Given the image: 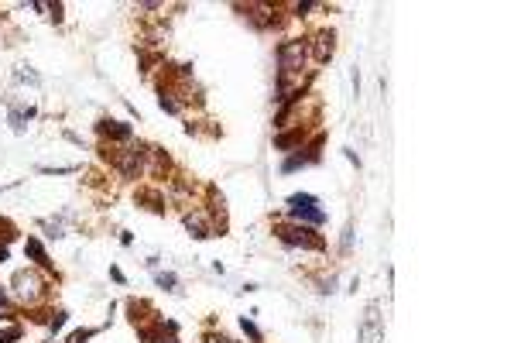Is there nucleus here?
I'll return each instance as SVG.
<instances>
[{"label":"nucleus","mask_w":514,"mask_h":343,"mask_svg":"<svg viewBox=\"0 0 514 343\" xmlns=\"http://www.w3.org/2000/svg\"><path fill=\"white\" fill-rule=\"evenodd\" d=\"M278 62H281V86H285L291 76L302 72V62H305V42H298V38L285 42V45L278 48Z\"/></svg>","instance_id":"nucleus-1"},{"label":"nucleus","mask_w":514,"mask_h":343,"mask_svg":"<svg viewBox=\"0 0 514 343\" xmlns=\"http://www.w3.org/2000/svg\"><path fill=\"white\" fill-rule=\"evenodd\" d=\"M42 292H45V281H42L38 272H18L14 274V298H21V302H38Z\"/></svg>","instance_id":"nucleus-2"},{"label":"nucleus","mask_w":514,"mask_h":343,"mask_svg":"<svg viewBox=\"0 0 514 343\" xmlns=\"http://www.w3.org/2000/svg\"><path fill=\"white\" fill-rule=\"evenodd\" d=\"M357 343H384V322H380L378 302H374V306H367V313H363L360 330H357Z\"/></svg>","instance_id":"nucleus-3"},{"label":"nucleus","mask_w":514,"mask_h":343,"mask_svg":"<svg viewBox=\"0 0 514 343\" xmlns=\"http://www.w3.org/2000/svg\"><path fill=\"white\" fill-rule=\"evenodd\" d=\"M291 216L295 220H305V223H322L326 220V213L319 209V203H315V196H291Z\"/></svg>","instance_id":"nucleus-4"},{"label":"nucleus","mask_w":514,"mask_h":343,"mask_svg":"<svg viewBox=\"0 0 514 343\" xmlns=\"http://www.w3.org/2000/svg\"><path fill=\"white\" fill-rule=\"evenodd\" d=\"M278 237L285 244H298V248H309V251H319L322 248V240L309 227H285V223H278Z\"/></svg>","instance_id":"nucleus-5"},{"label":"nucleus","mask_w":514,"mask_h":343,"mask_svg":"<svg viewBox=\"0 0 514 343\" xmlns=\"http://www.w3.org/2000/svg\"><path fill=\"white\" fill-rule=\"evenodd\" d=\"M313 55H315V62H326L329 55H333V35H315L313 38Z\"/></svg>","instance_id":"nucleus-6"},{"label":"nucleus","mask_w":514,"mask_h":343,"mask_svg":"<svg viewBox=\"0 0 514 343\" xmlns=\"http://www.w3.org/2000/svg\"><path fill=\"white\" fill-rule=\"evenodd\" d=\"M185 227L192 230V237H209V227H206V216L202 213H189L185 216Z\"/></svg>","instance_id":"nucleus-7"},{"label":"nucleus","mask_w":514,"mask_h":343,"mask_svg":"<svg viewBox=\"0 0 514 343\" xmlns=\"http://www.w3.org/2000/svg\"><path fill=\"white\" fill-rule=\"evenodd\" d=\"M100 131L110 137H120V141H127L131 137V127L127 124H120V120H107V124H100Z\"/></svg>","instance_id":"nucleus-8"},{"label":"nucleus","mask_w":514,"mask_h":343,"mask_svg":"<svg viewBox=\"0 0 514 343\" xmlns=\"http://www.w3.org/2000/svg\"><path fill=\"white\" fill-rule=\"evenodd\" d=\"M24 251L31 254V257H35V261H42V264H48V257H45V248H42V244H38V240H35V237H31V240H28V244H24Z\"/></svg>","instance_id":"nucleus-9"},{"label":"nucleus","mask_w":514,"mask_h":343,"mask_svg":"<svg viewBox=\"0 0 514 343\" xmlns=\"http://www.w3.org/2000/svg\"><path fill=\"white\" fill-rule=\"evenodd\" d=\"M158 285L168 289V292H179V278L175 274H158Z\"/></svg>","instance_id":"nucleus-10"},{"label":"nucleus","mask_w":514,"mask_h":343,"mask_svg":"<svg viewBox=\"0 0 514 343\" xmlns=\"http://www.w3.org/2000/svg\"><path fill=\"white\" fill-rule=\"evenodd\" d=\"M18 79H21V83H38V72H31L28 66H21L18 69Z\"/></svg>","instance_id":"nucleus-11"},{"label":"nucleus","mask_w":514,"mask_h":343,"mask_svg":"<svg viewBox=\"0 0 514 343\" xmlns=\"http://www.w3.org/2000/svg\"><path fill=\"white\" fill-rule=\"evenodd\" d=\"M18 337H21V330H18V326H11V330H4V333H0V343H11V340H18Z\"/></svg>","instance_id":"nucleus-12"},{"label":"nucleus","mask_w":514,"mask_h":343,"mask_svg":"<svg viewBox=\"0 0 514 343\" xmlns=\"http://www.w3.org/2000/svg\"><path fill=\"white\" fill-rule=\"evenodd\" d=\"M0 309H7V292H0Z\"/></svg>","instance_id":"nucleus-13"},{"label":"nucleus","mask_w":514,"mask_h":343,"mask_svg":"<svg viewBox=\"0 0 514 343\" xmlns=\"http://www.w3.org/2000/svg\"><path fill=\"white\" fill-rule=\"evenodd\" d=\"M206 343H230V340H206Z\"/></svg>","instance_id":"nucleus-14"}]
</instances>
